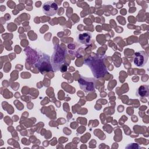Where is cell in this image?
<instances>
[{"label": "cell", "mask_w": 149, "mask_h": 149, "mask_svg": "<svg viewBox=\"0 0 149 149\" xmlns=\"http://www.w3.org/2000/svg\"><path fill=\"white\" fill-rule=\"evenodd\" d=\"M35 66L38 68L39 71L44 74L45 72L51 71L53 70L52 66L50 62V58L48 55L43 54V56L39 59V61L34 65Z\"/></svg>", "instance_id": "3"}, {"label": "cell", "mask_w": 149, "mask_h": 149, "mask_svg": "<svg viewBox=\"0 0 149 149\" xmlns=\"http://www.w3.org/2000/svg\"><path fill=\"white\" fill-rule=\"evenodd\" d=\"M148 54L143 51L135 52L133 58V62L135 65L139 67L144 66L148 61Z\"/></svg>", "instance_id": "5"}, {"label": "cell", "mask_w": 149, "mask_h": 149, "mask_svg": "<svg viewBox=\"0 0 149 149\" xmlns=\"http://www.w3.org/2000/svg\"><path fill=\"white\" fill-rule=\"evenodd\" d=\"M136 95L140 97H148L149 95V87L148 85L140 86L136 91Z\"/></svg>", "instance_id": "8"}, {"label": "cell", "mask_w": 149, "mask_h": 149, "mask_svg": "<svg viewBox=\"0 0 149 149\" xmlns=\"http://www.w3.org/2000/svg\"><path fill=\"white\" fill-rule=\"evenodd\" d=\"M58 5L54 1H47L42 5V11L47 16H52L57 13Z\"/></svg>", "instance_id": "6"}, {"label": "cell", "mask_w": 149, "mask_h": 149, "mask_svg": "<svg viewBox=\"0 0 149 149\" xmlns=\"http://www.w3.org/2000/svg\"><path fill=\"white\" fill-rule=\"evenodd\" d=\"M66 51L58 45L55 47L54 51L51 57V65L54 72L61 70V66L65 62Z\"/></svg>", "instance_id": "2"}, {"label": "cell", "mask_w": 149, "mask_h": 149, "mask_svg": "<svg viewBox=\"0 0 149 149\" xmlns=\"http://www.w3.org/2000/svg\"><path fill=\"white\" fill-rule=\"evenodd\" d=\"M78 83L80 88L86 93L95 91V80L93 78L81 76L78 80Z\"/></svg>", "instance_id": "4"}, {"label": "cell", "mask_w": 149, "mask_h": 149, "mask_svg": "<svg viewBox=\"0 0 149 149\" xmlns=\"http://www.w3.org/2000/svg\"><path fill=\"white\" fill-rule=\"evenodd\" d=\"M84 63L90 68L95 78L102 77L108 73L104 63V58L102 56H90L86 59Z\"/></svg>", "instance_id": "1"}, {"label": "cell", "mask_w": 149, "mask_h": 149, "mask_svg": "<svg viewBox=\"0 0 149 149\" xmlns=\"http://www.w3.org/2000/svg\"><path fill=\"white\" fill-rule=\"evenodd\" d=\"M91 38V34L89 32L79 33L77 37V42L81 44H88L90 43Z\"/></svg>", "instance_id": "7"}]
</instances>
